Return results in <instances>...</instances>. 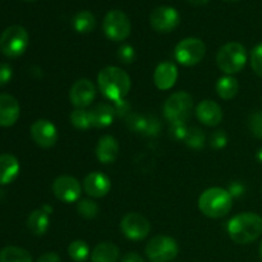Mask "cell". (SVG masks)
<instances>
[{
	"label": "cell",
	"mask_w": 262,
	"mask_h": 262,
	"mask_svg": "<svg viewBox=\"0 0 262 262\" xmlns=\"http://www.w3.org/2000/svg\"><path fill=\"white\" fill-rule=\"evenodd\" d=\"M97 84L101 94L114 102L124 100L132 86L129 76L119 67L114 66L105 67L100 71Z\"/></svg>",
	"instance_id": "obj_1"
},
{
	"label": "cell",
	"mask_w": 262,
	"mask_h": 262,
	"mask_svg": "<svg viewBox=\"0 0 262 262\" xmlns=\"http://www.w3.org/2000/svg\"><path fill=\"white\" fill-rule=\"evenodd\" d=\"M227 229L233 242L248 245L262 234V217L255 212H241L230 219Z\"/></svg>",
	"instance_id": "obj_2"
},
{
	"label": "cell",
	"mask_w": 262,
	"mask_h": 262,
	"mask_svg": "<svg viewBox=\"0 0 262 262\" xmlns=\"http://www.w3.org/2000/svg\"><path fill=\"white\" fill-rule=\"evenodd\" d=\"M233 206V197L228 189L212 187L202 192L199 199V207L202 214L211 219H219L229 214Z\"/></svg>",
	"instance_id": "obj_3"
},
{
	"label": "cell",
	"mask_w": 262,
	"mask_h": 262,
	"mask_svg": "<svg viewBox=\"0 0 262 262\" xmlns=\"http://www.w3.org/2000/svg\"><path fill=\"white\" fill-rule=\"evenodd\" d=\"M217 67L228 76L239 73L247 63V53L242 43L228 42L217 50Z\"/></svg>",
	"instance_id": "obj_4"
},
{
	"label": "cell",
	"mask_w": 262,
	"mask_h": 262,
	"mask_svg": "<svg viewBox=\"0 0 262 262\" xmlns=\"http://www.w3.org/2000/svg\"><path fill=\"white\" fill-rule=\"evenodd\" d=\"M30 36L22 26H9L0 36V51L8 58H18L27 50Z\"/></svg>",
	"instance_id": "obj_5"
},
{
	"label": "cell",
	"mask_w": 262,
	"mask_h": 262,
	"mask_svg": "<svg viewBox=\"0 0 262 262\" xmlns=\"http://www.w3.org/2000/svg\"><path fill=\"white\" fill-rule=\"evenodd\" d=\"M193 107V99L184 91L176 92L166 99L164 104V115L171 123H186Z\"/></svg>",
	"instance_id": "obj_6"
},
{
	"label": "cell",
	"mask_w": 262,
	"mask_h": 262,
	"mask_svg": "<svg viewBox=\"0 0 262 262\" xmlns=\"http://www.w3.org/2000/svg\"><path fill=\"white\" fill-rule=\"evenodd\" d=\"M178 252L177 241L168 235H156L146 246V256L151 262H170L178 256Z\"/></svg>",
	"instance_id": "obj_7"
},
{
	"label": "cell",
	"mask_w": 262,
	"mask_h": 262,
	"mask_svg": "<svg viewBox=\"0 0 262 262\" xmlns=\"http://www.w3.org/2000/svg\"><path fill=\"white\" fill-rule=\"evenodd\" d=\"M206 54V45L197 37H187L179 41L174 49L177 61L186 67L199 64Z\"/></svg>",
	"instance_id": "obj_8"
},
{
	"label": "cell",
	"mask_w": 262,
	"mask_h": 262,
	"mask_svg": "<svg viewBox=\"0 0 262 262\" xmlns=\"http://www.w3.org/2000/svg\"><path fill=\"white\" fill-rule=\"evenodd\" d=\"M102 30L106 35L107 38L113 41H123L130 35V26L129 18L127 17L122 10H110L104 18L102 22Z\"/></svg>",
	"instance_id": "obj_9"
},
{
	"label": "cell",
	"mask_w": 262,
	"mask_h": 262,
	"mask_svg": "<svg viewBox=\"0 0 262 262\" xmlns=\"http://www.w3.org/2000/svg\"><path fill=\"white\" fill-rule=\"evenodd\" d=\"M123 234L130 241H142L148 235L151 224L143 215L138 212H128L120 222Z\"/></svg>",
	"instance_id": "obj_10"
},
{
	"label": "cell",
	"mask_w": 262,
	"mask_h": 262,
	"mask_svg": "<svg viewBox=\"0 0 262 262\" xmlns=\"http://www.w3.org/2000/svg\"><path fill=\"white\" fill-rule=\"evenodd\" d=\"M179 22H181V15H179L178 10L171 7H166V5L155 8L150 15L151 27L156 32H171L178 27Z\"/></svg>",
	"instance_id": "obj_11"
},
{
	"label": "cell",
	"mask_w": 262,
	"mask_h": 262,
	"mask_svg": "<svg viewBox=\"0 0 262 262\" xmlns=\"http://www.w3.org/2000/svg\"><path fill=\"white\" fill-rule=\"evenodd\" d=\"M31 137L33 142L40 147H53L58 141V130L56 127L48 119H38L31 125Z\"/></svg>",
	"instance_id": "obj_12"
},
{
	"label": "cell",
	"mask_w": 262,
	"mask_h": 262,
	"mask_svg": "<svg viewBox=\"0 0 262 262\" xmlns=\"http://www.w3.org/2000/svg\"><path fill=\"white\" fill-rule=\"evenodd\" d=\"M53 193L63 202H76L81 197V184L74 177L60 176L54 181Z\"/></svg>",
	"instance_id": "obj_13"
},
{
	"label": "cell",
	"mask_w": 262,
	"mask_h": 262,
	"mask_svg": "<svg viewBox=\"0 0 262 262\" xmlns=\"http://www.w3.org/2000/svg\"><path fill=\"white\" fill-rule=\"evenodd\" d=\"M95 97H96V87L87 78H81L74 82L69 91V99L77 109H84L91 105Z\"/></svg>",
	"instance_id": "obj_14"
},
{
	"label": "cell",
	"mask_w": 262,
	"mask_h": 262,
	"mask_svg": "<svg viewBox=\"0 0 262 262\" xmlns=\"http://www.w3.org/2000/svg\"><path fill=\"white\" fill-rule=\"evenodd\" d=\"M83 188L89 196L94 199H100L109 193L112 188V182L109 177L100 171H92L89 176H86L83 181Z\"/></svg>",
	"instance_id": "obj_15"
},
{
	"label": "cell",
	"mask_w": 262,
	"mask_h": 262,
	"mask_svg": "<svg viewBox=\"0 0 262 262\" xmlns=\"http://www.w3.org/2000/svg\"><path fill=\"white\" fill-rule=\"evenodd\" d=\"M196 117L202 124L207 127H215L222 123L223 110L217 102L212 100H204L197 105Z\"/></svg>",
	"instance_id": "obj_16"
},
{
	"label": "cell",
	"mask_w": 262,
	"mask_h": 262,
	"mask_svg": "<svg viewBox=\"0 0 262 262\" xmlns=\"http://www.w3.org/2000/svg\"><path fill=\"white\" fill-rule=\"evenodd\" d=\"M20 107L17 99L9 94H0V125L12 127L19 118Z\"/></svg>",
	"instance_id": "obj_17"
},
{
	"label": "cell",
	"mask_w": 262,
	"mask_h": 262,
	"mask_svg": "<svg viewBox=\"0 0 262 262\" xmlns=\"http://www.w3.org/2000/svg\"><path fill=\"white\" fill-rule=\"evenodd\" d=\"M178 79V69L170 61H163L156 67L154 72V83L159 90H170Z\"/></svg>",
	"instance_id": "obj_18"
},
{
	"label": "cell",
	"mask_w": 262,
	"mask_h": 262,
	"mask_svg": "<svg viewBox=\"0 0 262 262\" xmlns=\"http://www.w3.org/2000/svg\"><path fill=\"white\" fill-rule=\"evenodd\" d=\"M119 154V143L113 136H104L96 146L97 160L102 164L114 163Z\"/></svg>",
	"instance_id": "obj_19"
},
{
	"label": "cell",
	"mask_w": 262,
	"mask_h": 262,
	"mask_svg": "<svg viewBox=\"0 0 262 262\" xmlns=\"http://www.w3.org/2000/svg\"><path fill=\"white\" fill-rule=\"evenodd\" d=\"M19 161L12 154L0 155V184H9L19 174Z\"/></svg>",
	"instance_id": "obj_20"
},
{
	"label": "cell",
	"mask_w": 262,
	"mask_h": 262,
	"mask_svg": "<svg viewBox=\"0 0 262 262\" xmlns=\"http://www.w3.org/2000/svg\"><path fill=\"white\" fill-rule=\"evenodd\" d=\"M114 107L110 106L109 104H97L90 110V118H91V127L105 128L110 125L114 119Z\"/></svg>",
	"instance_id": "obj_21"
},
{
	"label": "cell",
	"mask_w": 262,
	"mask_h": 262,
	"mask_svg": "<svg viewBox=\"0 0 262 262\" xmlns=\"http://www.w3.org/2000/svg\"><path fill=\"white\" fill-rule=\"evenodd\" d=\"M119 248L112 242L99 243L91 252L92 262H118Z\"/></svg>",
	"instance_id": "obj_22"
},
{
	"label": "cell",
	"mask_w": 262,
	"mask_h": 262,
	"mask_svg": "<svg viewBox=\"0 0 262 262\" xmlns=\"http://www.w3.org/2000/svg\"><path fill=\"white\" fill-rule=\"evenodd\" d=\"M49 214L42 209H37L30 214L27 219V227L35 235H43L49 229Z\"/></svg>",
	"instance_id": "obj_23"
},
{
	"label": "cell",
	"mask_w": 262,
	"mask_h": 262,
	"mask_svg": "<svg viewBox=\"0 0 262 262\" xmlns=\"http://www.w3.org/2000/svg\"><path fill=\"white\" fill-rule=\"evenodd\" d=\"M215 89H216V92L220 99L232 100L237 96L238 91H239V84H238V81L234 77L224 76L219 78Z\"/></svg>",
	"instance_id": "obj_24"
},
{
	"label": "cell",
	"mask_w": 262,
	"mask_h": 262,
	"mask_svg": "<svg viewBox=\"0 0 262 262\" xmlns=\"http://www.w3.org/2000/svg\"><path fill=\"white\" fill-rule=\"evenodd\" d=\"M72 25L78 33H90L96 27V18L89 10H81L73 17Z\"/></svg>",
	"instance_id": "obj_25"
},
{
	"label": "cell",
	"mask_w": 262,
	"mask_h": 262,
	"mask_svg": "<svg viewBox=\"0 0 262 262\" xmlns=\"http://www.w3.org/2000/svg\"><path fill=\"white\" fill-rule=\"evenodd\" d=\"M0 262H32V256L25 248L8 246L0 251Z\"/></svg>",
	"instance_id": "obj_26"
},
{
	"label": "cell",
	"mask_w": 262,
	"mask_h": 262,
	"mask_svg": "<svg viewBox=\"0 0 262 262\" xmlns=\"http://www.w3.org/2000/svg\"><path fill=\"white\" fill-rule=\"evenodd\" d=\"M69 257L76 262H83L89 258L90 247L84 241H74L68 247Z\"/></svg>",
	"instance_id": "obj_27"
},
{
	"label": "cell",
	"mask_w": 262,
	"mask_h": 262,
	"mask_svg": "<svg viewBox=\"0 0 262 262\" xmlns=\"http://www.w3.org/2000/svg\"><path fill=\"white\" fill-rule=\"evenodd\" d=\"M71 123L77 129H87L91 127V118H90V110L76 109L71 114Z\"/></svg>",
	"instance_id": "obj_28"
},
{
	"label": "cell",
	"mask_w": 262,
	"mask_h": 262,
	"mask_svg": "<svg viewBox=\"0 0 262 262\" xmlns=\"http://www.w3.org/2000/svg\"><path fill=\"white\" fill-rule=\"evenodd\" d=\"M77 212L84 219H94L99 214V205L92 200H81L77 204Z\"/></svg>",
	"instance_id": "obj_29"
},
{
	"label": "cell",
	"mask_w": 262,
	"mask_h": 262,
	"mask_svg": "<svg viewBox=\"0 0 262 262\" xmlns=\"http://www.w3.org/2000/svg\"><path fill=\"white\" fill-rule=\"evenodd\" d=\"M184 142L187 143V146H189V147H192V148L204 147V145H205L204 132H202V130L197 127L189 128Z\"/></svg>",
	"instance_id": "obj_30"
},
{
	"label": "cell",
	"mask_w": 262,
	"mask_h": 262,
	"mask_svg": "<svg viewBox=\"0 0 262 262\" xmlns=\"http://www.w3.org/2000/svg\"><path fill=\"white\" fill-rule=\"evenodd\" d=\"M248 128H250L251 133L255 137L261 138L262 140V112L261 110H255L250 114L247 120Z\"/></svg>",
	"instance_id": "obj_31"
},
{
	"label": "cell",
	"mask_w": 262,
	"mask_h": 262,
	"mask_svg": "<svg viewBox=\"0 0 262 262\" xmlns=\"http://www.w3.org/2000/svg\"><path fill=\"white\" fill-rule=\"evenodd\" d=\"M251 67L253 72L262 78V42L256 45L251 51Z\"/></svg>",
	"instance_id": "obj_32"
},
{
	"label": "cell",
	"mask_w": 262,
	"mask_h": 262,
	"mask_svg": "<svg viewBox=\"0 0 262 262\" xmlns=\"http://www.w3.org/2000/svg\"><path fill=\"white\" fill-rule=\"evenodd\" d=\"M135 49H133V46L128 45V43H124V45H122L118 49V58H119L120 61H123V63H132V61L135 60Z\"/></svg>",
	"instance_id": "obj_33"
},
{
	"label": "cell",
	"mask_w": 262,
	"mask_h": 262,
	"mask_svg": "<svg viewBox=\"0 0 262 262\" xmlns=\"http://www.w3.org/2000/svg\"><path fill=\"white\" fill-rule=\"evenodd\" d=\"M228 136L224 130H216L210 137V145L214 148H223L227 146Z\"/></svg>",
	"instance_id": "obj_34"
},
{
	"label": "cell",
	"mask_w": 262,
	"mask_h": 262,
	"mask_svg": "<svg viewBox=\"0 0 262 262\" xmlns=\"http://www.w3.org/2000/svg\"><path fill=\"white\" fill-rule=\"evenodd\" d=\"M188 129L189 128L187 127L186 123H176V124H171L170 135L173 136L174 140L184 141L187 137V133H188Z\"/></svg>",
	"instance_id": "obj_35"
},
{
	"label": "cell",
	"mask_w": 262,
	"mask_h": 262,
	"mask_svg": "<svg viewBox=\"0 0 262 262\" xmlns=\"http://www.w3.org/2000/svg\"><path fill=\"white\" fill-rule=\"evenodd\" d=\"M12 67L7 63H0V86H4L12 79Z\"/></svg>",
	"instance_id": "obj_36"
},
{
	"label": "cell",
	"mask_w": 262,
	"mask_h": 262,
	"mask_svg": "<svg viewBox=\"0 0 262 262\" xmlns=\"http://www.w3.org/2000/svg\"><path fill=\"white\" fill-rule=\"evenodd\" d=\"M160 130V123L155 117H147V125H146L145 135L156 136Z\"/></svg>",
	"instance_id": "obj_37"
},
{
	"label": "cell",
	"mask_w": 262,
	"mask_h": 262,
	"mask_svg": "<svg viewBox=\"0 0 262 262\" xmlns=\"http://www.w3.org/2000/svg\"><path fill=\"white\" fill-rule=\"evenodd\" d=\"M246 188L245 186H243L241 182H233V183H230L229 188H228V192H229L230 194H232V197H241L243 196V193H245Z\"/></svg>",
	"instance_id": "obj_38"
},
{
	"label": "cell",
	"mask_w": 262,
	"mask_h": 262,
	"mask_svg": "<svg viewBox=\"0 0 262 262\" xmlns=\"http://www.w3.org/2000/svg\"><path fill=\"white\" fill-rule=\"evenodd\" d=\"M37 262H61L58 253L55 252H46L38 257Z\"/></svg>",
	"instance_id": "obj_39"
},
{
	"label": "cell",
	"mask_w": 262,
	"mask_h": 262,
	"mask_svg": "<svg viewBox=\"0 0 262 262\" xmlns=\"http://www.w3.org/2000/svg\"><path fill=\"white\" fill-rule=\"evenodd\" d=\"M122 262H145V260L137 252H128L123 256Z\"/></svg>",
	"instance_id": "obj_40"
},
{
	"label": "cell",
	"mask_w": 262,
	"mask_h": 262,
	"mask_svg": "<svg viewBox=\"0 0 262 262\" xmlns=\"http://www.w3.org/2000/svg\"><path fill=\"white\" fill-rule=\"evenodd\" d=\"M192 5H196V7H201V5H206L210 0H188Z\"/></svg>",
	"instance_id": "obj_41"
},
{
	"label": "cell",
	"mask_w": 262,
	"mask_h": 262,
	"mask_svg": "<svg viewBox=\"0 0 262 262\" xmlns=\"http://www.w3.org/2000/svg\"><path fill=\"white\" fill-rule=\"evenodd\" d=\"M42 210L46 212V214H51V211H53V209H51V207L49 206V205H43Z\"/></svg>",
	"instance_id": "obj_42"
},
{
	"label": "cell",
	"mask_w": 262,
	"mask_h": 262,
	"mask_svg": "<svg viewBox=\"0 0 262 262\" xmlns=\"http://www.w3.org/2000/svg\"><path fill=\"white\" fill-rule=\"evenodd\" d=\"M257 159H258V161H260V163H262V148H261V150H258Z\"/></svg>",
	"instance_id": "obj_43"
},
{
	"label": "cell",
	"mask_w": 262,
	"mask_h": 262,
	"mask_svg": "<svg viewBox=\"0 0 262 262\" xmlns=\"http://www.w3.org/2000/svg\"><path fill=\"white\" fill-rule=\"evenodd\" d=\"M260 256H261V260H262V242L260 243Z\"/></svg>",
	"instance_id": "obj_44"
},
{
	"label": "cell",
	"mask_w": 262,
	"mask_h": 262,
	"mask_svg": "<svg viewBox=\"0 0 262 262\" xmlns=\"http://www.w3.org/2000/svg\"><path fill=\"white\" fill-rule=\"evenodd\" d=\"M225 2H239V0H225Z\"/></svg>",
	"instance_id": "obj_45"
},
{
	"label": "cell",
	"mask_w": 262,
	"mask_h": 262,
	"mask_svg": "<svg viewBox=\"0 0 262 262\" xmlns=\"http://www.w3.org/2000/svg\"><path fill=\"white\" fill-rule=\"evenodd\" d=\"M26 2H33V0H26Z\"/></svg>",
	"instance_id": "obj_46"
},
{
	"label": "cell",
	"mask_w": 262,
	"mask_h": 262,
	"mask_svg": "<svg viewBox=\"0 0 262 262\" xmlns=\"http://www.w3.org/2000/svg\"><path fill=\"white\" fill-rule=\"evenodd\" d=\"M261 192H262V189H261Z\"/></svg>",
	"instance_id": "obj_47"
}]
</instances>
